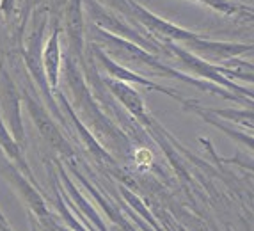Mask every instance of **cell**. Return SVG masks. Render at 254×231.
Instances as JSON below:
<instances>
[{"label": "cell", "mask_w": 254, "mask_h": 231, "mask_svg": "<svg viewBox=\"0 0 254 231\" xmlns=\"http://www.w3.org/2000/svg\"><path fill=\"white\" fill-rule=\"evenodd\" d=\"M127 4H128V7H130L131 16L135 18L146 30H151L153 34L165 36V38H171V39H180V41H185V39L190 41V39L197 38L190 30H185V29H182V27L171 23V21H165V20H162V18L155 16V14L149 13L146 7L137 4L135 0H127Z\"/></svg>", "instance_id": "1"}, {"label": "cell", "mask_w": 254, "mask_h": 231, "mask_svg": "<svg viewBox=\"0 0 254 231\" xmlns=\"http://www.w3.org/2000/svg\"><path fill=\"white\" fill-rule=\"evenodd\" d=\"M197 2H204L206 5H210L212 9L219 11V13H224L228 16H237V14H251V7L237 4V2H231V0H197Z\"/></svg>", "instance_id": "2"}, {"label": "cell", "mask_w": 254, "mask_h": 231, "mask_svg": "<svg viewBox=\"0 0 254 231\" xmlns=\"http://www.w3.org/2000/svg\"><path fill=\"white\" fill-rule=\"evenodd\" d=\"M135 160L140 167H148V165H151V162H153V155H151V152H148V150H139V152L135 153Z\"/></svg>", "instance_id": "3"}]
</instances>
